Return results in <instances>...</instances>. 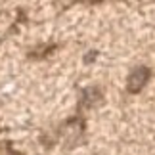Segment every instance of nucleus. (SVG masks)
I'll return each instance as SVG.
<instances>
[{
    "label": "nucleus",
    "instance_id": "obj_1",
    "mask_svg": "<svg viewBox=\"0 0 155 155\" xmlns=\"http://www.w3.org/2000/svg\"><path fill=\"white\" fill-rule=\"evenodd\" d=\"M147 79H150V69L147 67H136L128 77V82H127V88L130 94H138L142 88L146 86Z\"/></svg>",
    "mask_w": 155,
    "mask_h": 155
}]
</instances>
